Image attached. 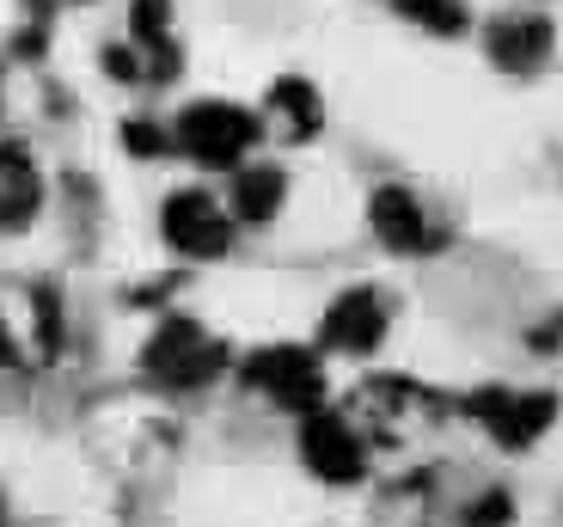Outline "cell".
<instances>
[{
  "label": "cell",
  "mask_w": 563,
  "mask_h": 527,
  "mask_svg": "<svg viewBox=\"0 0 563 527\" xmlns=\"http://www.w3.org/2000/svg\"><path fill=\"white\" fill-rule=\"evenodd\" d=\"M240 374L257 399H269L276 411H295V417L324 411V362L307 343H264V350H252L240 362Z\"/></svg>",
  "instance_id": "277c9868"
},
{
  "label": "cell",
  "mask_w": 563,
  "mask_h": 527,
  "mask_svg": "<svg viewBox=\"0 0 563 527\" xmlns=\"http://www.w3.org/2000/svg\"><path fill=\"white\" fill-rule=\"evenodd\" d=\"M398 19H410L417 31H429V37H460L465 25H472V13H465V0H393Z\"/></svg>",
  "instance_id": "9a60e30c"
},
{
  "label": "cell",
  "mask_w": 563,
  "mask_h": 527,
  "mask_svg": "<svg viewBox=\"0 0 563 527\" xmlns=\"http://www.w3.org/2000/svg\"><path fill=\"white\" fill-rule=\"evenodd\" d=\"M367 228H374V240L386 245V252H441L448 245V228L435 221V209L417 197L410 185H380L374 197H367Z\"/></svg>",
  "instance_id": "9c48e42d"
},
{
  "label": "cell",
  "mask_w": 563,
  "mask_h": 527,
  "mask_svg": "<svg viewBox=\"0 0 563 527\" xmlns=\"http://www.w3.org/2000/svg\"><path fill=\"white\" fill-rule=\"evenodd\" d=\"M393 331V300L374 283L343 288L331 307L319 314V350H338V356H374Z\"/></svg>",
  "instance_id": "8992f818"
},
{
  "label": "cell",
  "mask_w": 563,
  "mask_h": 527,
  "mask_svg": "<svg viewBox=\"0 0 563 527\" xmlns=\"http://www.w3.org/2000/svg\"><path fill=\"white\" fill-rule=\"evenodd\" d=\"M43 215V172L25 142H0V233H25Z\"/></svg>",
  "instance_id": "7c38bea8"
},
{
  "label": "cell",
  "mask_w": 563,
  "mask_h": 527,
  "mask_svg": "<svg viewBox=\"0 0 563 527\" xmlns=\"http://www.w3.org/2000/svg\"><path fill=\"white\" fill-rule=\"evenodd\" d=\"M0 369H19V343H13V331H7V319H0Z\"/></svg>",
  "instance_id": "ac0fdd59"
},
{
  "label": "cell",
  "mask_w": 563,
  "mask_h": 527,
  "mask_svg": "<svg viewBox=\"0 0 563 527\" xmlns=\"http://www.w3.org/2000/svg\"><path fill=\"white\" fill-rule=\"evenodd\" d=\"M227 362H233V350L190 314H166L154 326V338L141 343V369L154 374L159 386H178V393L209 386L214 374H227Z\"/></svg>",
  "instance_id": "3957f363"
},
{
  "label": "cell",
  "mask_w": 563,
  "mask_h": 527,
  "mask_svg": "<svg viewBox=\"0 0 563 527\" xmlns=\"http://www.w3.org/2000/svg\"><path fill=\"white\" fill-rule=\"evenodd\" d=\"M558 50V25L545 13H496L484 25V56L503 74H539Z\"/></svg>",
  "instance_id": "30bf717a"
},
{
  "label": "cell",
  "mask_w": 563,
  "mask_h": 527,
  "mask_svg": "<svg viewBox=\"0 0 563 527\" xmlns=\"http://www.w3.org/2000/svg\"><path fill=\"white\" fill-rule=\"evenodd\" d=\"M104 74L117 86H166L184 74V43L172 31V0H129V37L104 43Z\"/></svg>",
  "instance_id": "6da1fadb"
},
{
  "label": "cell",
  "mask_w": 563,
  "mask_h": 527,
  "mask_svg": "<svg viewBox=\"0 0 563 527\" xmlns=\"http://www.w3.org/2000/svg\"><path fill=\"white\" fill-rule=\"evenodd\" d=\"M435 393H422V386L410 381H367L362 393H355V411H362V424L380 436V442H398V436H410V429L435 424Z\"/></svg>",
  "instance_id": "8fae6325"
},
{
  "label": "cell",
  "mask_w": 563,
  "mask_h": 527,
  "mask_svg": "<svg viewBox=\"0 0 563 527\" xmlns=\"http://www.w3.org/2000/svg\"><path fill=\"white\" fill-rule=\"evenodd\" d=\"M508 515H515L508 491H484V497H478V509H472V527H508Z\"/></svg>",
  "instance_id": "e0dca14e"
},
{
  "label": "cell",
  "mask_w": 563,
  "mask_h": 527,
  "mask_svg": "<svg viewBox=\"0 0 563 527\" xmlns=\"http://www.w3.org/2000/svg\"><path fill=\"white\" fill-rule=\"evenodd\" d=\"M257 142H264V117L233 105V99H197L172 117V147L184 160H197V166H214V172L245 166Z\"/></svg>",
  "instance_id": "7a4b0ae2"
},
{
  "label": "cell",
  "mask_w": 563,
  "mask_h": 527,
  "mask_svg": "<svg viewBox=\"0 0 563 527\" xmlns=\"http://www.w3.org/2000/svg\"><path fill=\"white\" fill-rule=\"evenodd\" d=\"M233 215L209 197V190H172L159 202V240L172 245L178 257H221L233 252Z\"/></svg>",
  "instance_id": "52a82bcc"
},
{
  "label": "cell",
  "mask_w": 563,
  "mask_h": 527,
  "mask_svg": "<svg viewBox=\"0 0 563 527\" xmlns=\"http://www.w3.org/2000/svg\"><path fill=\"white\" fill-rule=\"evenodd\" d=\"M123 147H129L135 160L178 154V147H172V123H154V117H129V123H123Z\"/></svg>",
  "instance_id": "2e32d148"
},
{
  "label": "cell",
  "mask_w": 563,
  "mask_h": 527,
  "mask_svg": "<svg viewBox=\"0 0 563 527\" xmlns=\"http://www.w3.org/2000/svg\"><path fill=\"white\" fill-rule=\"evenodd\" d=\"M300 460H307L312 479H324V485H355V479H367V442H362V424L343 411H312L300 417Z\"/></svg>",
  "instance_id": "ba28073f"
},
{
  "label": "cell",
  "mask_w": 563,
  "mask_h": 527,
  "mask_svg": "<svg viewBox=\"0 0 563 527\" xmlns=\"http://www.w3.org/2000/svg\"><path fill=\"white\" fill-rule=\"evenodd\" d=\"M282 202H288V172L282 166H233V185H227V209H233V221L264 228V221L282 215Z\"/></svg>",
  "instance_id": "5bb4252c"
},
{
  "label": "cell",
  "mask_w": 563,
  "mask_h": 527,
  "mask_svg": "<svg viewBox=\"0 0 563 527\" xmlns=\"http://www.w3.org/2000/svg\"><path fill=\"white\" fill-rule=\"evenodd\" d=\"M0 117H7V92H0Z\"/></svg>",
  "instance_id": "d6986e66"
},
{
  "label": "cell",
  "mask_w": 563,
  "mask_h": 527,
  "mask_svg": "<svg viewBox=\"0 0 563 527\" xmlns=\"http://www.w3.org/2000/svg\"><path fill=\"white\" fill-rule=\"evenodd\" d=\"M465 411H472V424L496 448H515L521 454V448H533L558 424V393H545V386H478L465 399Z\"/></svg>",
  "instance_id": "5b68a950"
},
{
  "label": "cell",
  "mask_w": 563,
  "mask_h": 527,
  "mask_svg": "<svg viewBox=\"0 0 563 527\" xmlns=\"http://www.w3.org/2000/svg\"><path fill=\"white\" fill-rule=\"evenodd\" d=\"M264 117L288 135V142H312L324 129V99H319V86L300 80V74H282V80H269L264 92Z\"/></svg>",
  "instance_id": "4fadbf2b"
}]
</instances>
